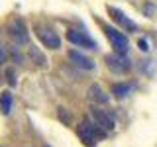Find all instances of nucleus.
I'll return each mask as SVG.
<instances>
[{
    "label": "nucleus",
    "mask_w": 157,
    "mask_h": 147,
    "mask_svg": "<svg viewBox=\"0 0 157 147\" xmlns=\"http://www.w3.org/2000/svg\"><path fill=\"white\" fill-rule=\"evenodd\" d=\"M77 135H78V139H81L85 145H90L92 147L98 139H102V137L106 135V131L102 130L100 126H96L94 122L82 120L81 124L77 126Z\"/></svg>",
    "instance_id": "obj_1"
},
{
    "label": "nucleus",
    "mask_w": 157,
    "mask_h": 147,
    "mask_svg": "<svg viewBox=\"0 0 157 147\" xmlns=\"http://www.w3.org/2000/svg\"><path fill=\"white\" fill-rule=\"evenodd\" d=\"M102 29H104V33H106L108 41H110L112 49H114V53L126 55V53H128V47H130V43H128V37L120 32V29L108 26V24H104V26H102Z\"/></svg>",
    "instance_id": "obj_2"
},
{
    "label": "nucleus",
    "mask_w": 157,
    "mask_h": 147,
    "mask_svg": "<svg viewBox=\"0 0 157 147\" xmlns=\"http://www.w3.org/2000/svg\"><path fill=\"white\" fill-rule=\"evenodd\" d=\"M36 36L37 39L43 43V47H47V49H59L61 47V39H59L57 36V32L53 28H49V26H36Z\"/></svg>",
    "instance_id": "obj_3"
},
{
    "label": "nucleus",
    "mask_w": 157,
    "mask_h": 147,
    "mask_svg": "<svg viewBox=\"0 0 157 147\" xmlns=\"http://www.w3.org/2000/svg\"><path fill=\"white\" fill-rule=\"evenodd\" d=\"M104 63L112 73H116V75H126L132 67L130 59L126 55H120V53H108V55H104Z\"/></svg>",
    "instance_id": "obj_4"
},
{
    "label": "nucleus",
    "mask_w": 157,
    "mask_h": 147,
    "mask_svg": "<svg viewBox=\"0 0 157 147\" xmlns=\"http://www.w3.org/2000/svg\"><path fill=\"white\" fill-rule=\"evenodd\" d=\"M108 16L114 20V24L118 28H120V32H137V24L134 20H130L126 16L124 12H122L120 8H114V6H108Z\"/></svg>",
    "instance_id": "obj_5"
},
{
    "label": "nucleus",
    "mask_w": 157,
    "mask_h": 147,
    "mask_svg": "<svg viewBox=\"0 0 157 147\" xmlns=\"http://www.w3.org/2000/svg\"><path fill=\"white\" fill-rule=\"evenodd\" d=\"M8 36L16 43H26L28 41V28L22 18H12L8 24Z\"/></svg>",
    "instance_id": "obj_6"
},
{
    "label": "nucleus",
    "mask_w": 157,
    "mask_h": 147,
    "mask_svg": "<svg viewBox=\"0 0 157 147\" xmlns=\"http://www.w3.org/2000/svg\"><path fill=\"white\" fill-rule=\"evenodd\" d=\"M67 39H69V43H73L75 47H82V49H96L94 39H90L88 36H85L82 32H78V29H69V32H67Z\"/></svg>",
    "instance_id": "obj_7"
},
{
    "label": "nucleus",
    "mask_w": 157,
    "mask_h": 147,
    "mask_svg": "<svg viewBox=\"0 0 157 147\" xmlns=\"http://www.w3.org/2000/svg\"><path fill=\"white\" fill-rule=\"evenodd\" d=\"M90 110H92L94 124H96V126H100L104 131H106V130H112V127L116 126V122H114V118H112V114H108L106 110H100V108H96V106H92Z\"/></svg>",
    "instance_id": "obj_8"
},
{
    "label": "nucleus",
    "mask_w": 157,
    "mask_h": 147,
    "mask_svg": "<svg viewBox=\"0 0 157 147\" xmlns=\"http://www.w3.org/2000/svg\"><path fill=\"white\" fill-rule=\"evenodd\" d=\"M69 57H71V61L75 63L77 67H81V69H94V61L92 59H88V57H85V55H81L78 51H69Z\"/></svg>",
    "instance_id": "obj_9"
},
{
    "label": "nucleus",
    "mask_w": 157,
    "mask_h": 147,
    "mask_svg": "<svg viewBox=\"0 0 157 147\" xmlns=\"http://www.w3.org/2000/svg\"><path fill=\"white\" fill-rule=\"evenodd\" d=\"M88 96H90V100L98 102V104H106L108 102V96L104 94V90H102L98 85H92L90 88H88Z\"/></svg>",
    "instance_id": "obj_10"
},
{
    "label": "nucleus",
    "mask_w": 157,
    "mask_h": 147,
    "mask_svg": "<svg viewBox=\"0 0 157 147\" xmlns=\"http://www.w3.org/2000/svg\"><path fill=\"white\" fill-rule=\"evenodd\" d=\"M10 110H12V94L8 90H4V92H0V112L4 116H8Z\"/></svg>",
    "instance_id": "obj_11"
},
{
    "label": "nucleus",
    "mask_w": 157,
    "mask_h": 147,
    "mask_svg": "<svg viewBox=\"0 0 157 147\" xmlns=\"http://www.w3.org/2000/svg\"><path fill=\"white\" fill-rule=\"evenodd\" d=\"M130 90H132V85H128V82H116L114 86H112V94L118 96V98H124L130 94Z\"/></svg>",
    "instance_id": "obj_12"
},
{
    "label": "nucleus",
    "mask_w": 157,
    "mask_h": 147,
    "mask_svg": "<svg viewBox=\"0 0 157 147\" xmlns=\"http://www.w3.org/2000/svg\"><path fill=\"white\" fill-rule=\"evenodd\" d=\"M29 55H32V59H36V61H37V65H45V57L39 55L36 47H29Z\"/></svg>",
    "instance_id": "obj_13"
},
{
    "label": "nucleus",
    "mask_w": 157,
    "mask_h": 147,
    "mask_svg": "<svg viewBox=\"0 0 157 147\" xmlns=\"http://www.w3.org/2000/svg\"><path fill=\"white\" fill-rule=\"evenodd\" d=\"M6 77H8V82H10L12 86L16 85V78H14V73H12V71H8V73H6Z\"/></svg>",
    "instance_id": "obj_14"
},
{
    "label": "nucleus",
    "mask_w": 157,
    "mask_h": 147,
    "mask_svg": "<svg viewBox=\"0 0 157 147\" xmlns=\"http://www.w3.org/2000/svg\"><path fill=\"white\" fill-rule=\"evenodd\" d=\"M4 63H6V51L0 47V65H4Z\"/></svg>",
    "instance_id": "obj_15"
},
{
    "label": "nucleus",
    "mask_w": 157,
    "mask_h": 147,
    "mask_svg": "<svg viewBox=\"0 0 157 147\" xmlns=\"http://www.w3.org/2000/svg\"><path fill=\"white\" fill-rule=\"evenodd\" d=\"M140 47H141V49H144V51H147V43L144 41V39H140Z\"/></svg>",
    "instance_id": "obj_16"
}]
</instances>
